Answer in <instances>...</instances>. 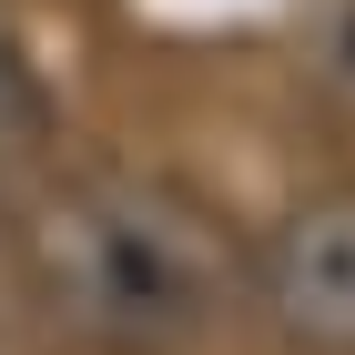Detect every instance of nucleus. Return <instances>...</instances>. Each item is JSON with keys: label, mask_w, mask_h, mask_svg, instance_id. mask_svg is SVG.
<instances>
[{"label": "nucleus", "mask_w": 355, "mask_h": 355, "mask_svg": "<svg viewBox=\"0 0 355 355\" xmlns=\"http://www.w3.org/2000/svg\"><path fill=\"white\" fill-rule=\"evenodd\" d=\"M264 304L304 355H355V193H315L274 223Z\"/></svg>", "instance_id": "nucleus-2"}, {"label": "nucleus", "mask_w": 355, "mask_h": 355, "mask_svg": "<svg viewBox=\"0 0 355 355\" xmlns=\"http://www.w3.org/2000/svg\"><path fill=\"white\" fill-rule=\"evenodd\" d=\"M295 61H304V92H315L335 122H355V0H325V10L304 21Z\"/></svg>", "instance_id": "nucleus-3"}, {"label": "nucleus", "mask_w": 355, "mask_h": 355, "mask_svg": "<svg viewBox=\"0 0 355 355\" xmlns=\"http://www.w3.org/2000/svg\"><path fill=\"white\" fill-rule=\"evenodd\" d=\"M51 304L112 355H173L223 315L234 254L183 193L163 183H71L31 234Z\"/></svg>", "instance_id": "nucleus-1"}]
</instances>
